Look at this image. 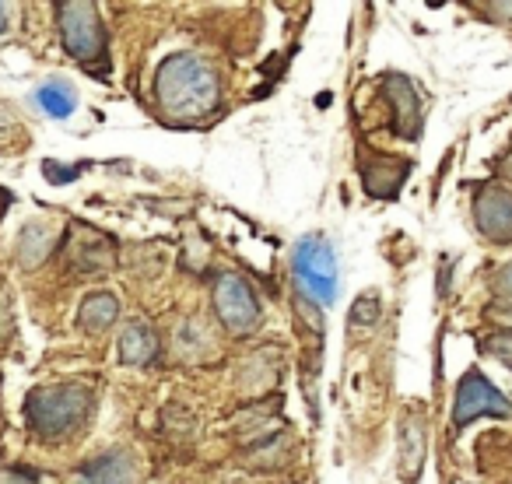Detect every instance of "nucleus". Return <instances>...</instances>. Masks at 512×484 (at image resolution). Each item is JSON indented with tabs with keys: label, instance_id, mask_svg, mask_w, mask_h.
Here are the masks:
<instances>
[{
	"label": "nucleus",
	"instance_id": "nucleus-1",
	"mask_svg": "<svg viewBox=\"0 0 512 484\" xmlns=\"http://www.w3.org/2000/svg\"><path fill=\"white\" fill-rule=\"evenodd\" d=\"M155 99L169 120L197 123L221 106V78L200 53L179 50L158 64Z\"/></svg>",
	"mask_w": 512,
	"mask_h": 484
},
{
	"label": "nucleus",
	"instance_id": "nucleus-2",
	"mask_svg": "<svg viewBox=\"0 0 512 484\" xmlns=\"http://www.w3.org/2000/svg\"><path fill=\"white\" fill-rule=\"evenodd\" d=\"M92 407V390L81 383H60V386H39L25 397V421L43 439H60L74 432L85 421Z\"/></svg>",
	"mask_w": 512,
	"mask_h": 484
},
{
	"label": "nucleus",
	"instance_id": "nucleus-3",
	"mask_svg": "<svg viewBox=\"0 0 512 484\" xmlns=\"http://www.w3.org/2000/svg\"><path fill=\"white\" fill-rule=\"evenodd\" d=\"M57 25H60V43H64V50L78 64L95 67V71L106 67L109 36L95 4H88V0H64V4H57Z\"/></svg>",
	"mask_w": 512,
	"mask_h": 484
},
{
	"label": "nucleus",
	"instance_id": "nucleus-4",
	"mask_svg": "<svg viewBox=\"0 0 512 484\" xmlns=\"http://www.w3.org/2000/svg\"><path fill=\"white\" fill-rule=\"evenodd\" d=\"M292 271L299 278L302 292L316 302H334L337 295V253L323 235H306L299 239L292 253Z\"/></svg>",
	"mask_w": 512,
	"mask_h": 484
},
{
	"label": "nucleus",
	"instance_id": "nucleus-5",
	"mask_svg": "<svg viewBox=\"0 0 512 484\" xmlns=\"http://www.w3.org/2000/svg\"><path fill=\"white\" fill-rule=\"evenodd\" d=\"M214 309H218V320L228 334L242 337L253 334L260 327V302H256V292L249 288L246 278L225 271L218 281H214Z\"/></svg>",
	"mask_w": 512,
	"mask_h": 484
},
{
	"label": "nucleus",
	"instance_id": "nucleus-6",
	"mask_svg": "<svg viewBox=\"0 0 512 484\" xmlns=\"http://www.w3.org/2000/svg\"><path fill=\"white\" fill-rule=\"evenodd\" d=\"M484 414H495V418H509L512 404L481 376L477 369H470L467 376L456 386V400H453V425L467 428L470 421L484 418Z\"/></svg>",
	"mask_w": 512,
	"mask_h": 484
},
{
	"label": "nucleus",
	"instance_id": "nucleus-7",
	"mask_svg": "<svg viewBox=\"0 0 512 484\" xmlns=\"http://www.w3.org/2000/svg\"><path fill=\"white\" fill-rule=\"evenodd\" d=\"M477 232L491 242H512V193L502 186H481L474 197Z\"/></svg>",
	"mask_w": 512,
	"mask_h": 484
},
{
	"label": "nucleus",
	"instance_id": "nucleus-8",
	"mask_svg": "<svg viewBox=\"0 0 512 484\" xmlns=\"http://www.w3.org/2000/svg\"><path fill=\"white\" fill-rule=\"evenodd\" d=\"M383 92H386L390 109H393V130H397L400 137H407V141H418V134H421V102H418L414 85L404 78V74H386Z\"/></svg>",
	"mask_w": 512,
	"mask_h": 484
},
{
	"label": "nucleus",
	"instance_id": "nucleus-9",
	"mask_svg": "<svg viewBox=\"0 0 512 484\" xmlns=\"http://www.w3.org/2000/svg\"><path fill=\"white\" fill-rule=\"evenodd\" d=\"M74 484H137V456L130 449H109L85 463Z\"/></svg>",
	"mask_w": 512,
	"mask_h": 484
},
{
	"label": "nucleus",
	"instance_id": "nucleus-10",
	"mask_svg": "<svg viewBox=\"0 0 512 484\" xmlns=\"http://www.w3.org/2000/svg\"><path fill=\"white\" fill-rule=\"evenodd\" d=\"M155 355H158L155 330H151L144 320H130L127 327H123V334H120V362L144 369V365L155 362Z\"/></svg>",
	"mask_w": 512,
	"mask_h": 484
},
{
	"label": "nucleus",
	"instance_id": "nucleus-11",
	"mask_svg": "<svg viewBox=\"0 0 512 484\" xmlns=\"http://www.w3.org/2000/svg\"><path fill=\"white\" fill-rule=\"evenodd\" d=\"M421 463H425V421L411 411L400 421V474L414 481L421 474Z\"/></svg>",
	"mask_w": 512,
	"mask_h": 484
},
{
	"label": "nucleus",
	"instance_id": "nucleus-12",
	"mask_svg": "<svg viewBox=\"0 0 512 484\" xmlns=\"http://www.w3.org/2000/svg\"><path fill=\"white\" fill-rule=\"evenodd\" d=\"M116 316H120V299L113 292H95L81 302L78 309V327L88 334H102L106 327H113Z\"/></svg>",
	"mask_w": 512,
	"mask_h": 484
},
{
	"label": "nucleus",
	"instance_id": "nucleus-13",
	"mask_svg": "<svg viewBox=\"0 0 512 484\" xmlns=\"http://www.w3.org/2000/svg\"><path fill=\"white\" fill-rule=\"evenodd\" d=\"M36 106L53 120H67L78 106V95L67 81H46V85L36 88Z\"/></svg>",
	"mask_w": 512,
	"mask_h": 484
},
{
	"label": "nucleus",
	"instance_id": "nucleus-14",
	"mask_svg": "<svg viewBox=\"0 0 512 484\" xmlns=\"http://www.w3.org/2000/svg\"><path fill=\"white\" fill-rule=\"evenodd\" d=\"M53 253V235L46 225H39V221H32V225L22 228V235H18V260H22L25 267H39L46 257Z\"/></svg>",
	"mask_w": 512,
	"mask_h": 484
},
{
	"label": "nucleus",
	"instance_id": "nucleus-15",
	"mask_svg": "<svg viewBox=\"0 0 512 484\" xmlns=\"http://www.w3.org/2000/svg\"><path fill=\"white\" fill-rule=\"evenodd\" d=\"M390 158L393 155H376L379 169H372V165H365V169H362L365 190H369L372 197H393V193H397V186L404 183L407 165H397V169H390Z\"/></svg>",
	"mask_w": 512,
	"mask_h": 484
},
{
	"label": "nucleus",
	"instance_id": "nucleus-16",
	"mask_svg": "<svg viewBox=\"0 0 512 484\" xmlns=\"http://www.w3.org/2000/svg\"><path fill=\"white\" fill-rule=\"evenodd\" d=\"M379 295L376 292H365L362 299L351 306V327H376L379 320Z\"/></svg>",
	"mask_w": 512,
	"mask_h": 484
},
{
	"label": "nucleus",
	"instance_id": "nucleus-17",
	"mask_svg": "<svg viewBox=\"0 0 512 484\" xmlns=\"http://www.w3.org/2000/svg\"><path fill=\"white\" fill-rule=\"evenodd\" d=\"M484 348H488V355L502 358L505 365H512V330H495V334L484 341Z\"/></svg>",
	"mask_w": 512,
	"mask_h": 484
},
{
	"label": "nucleus",
	"instance_id": "nucleus-18",
	"mask_svg": "<svg viewBox=\"0 0 512 484\" xmlns=\"http://www.w3.org/2000/svg\"><path fill=\"white\" fill-rule=\"evenodd\" d=\"M43 176L50 179L53 186H67V183H74V179L81 176V165H71V169H64V165H57V162H46L43 165Z\"/></svg>",
	"mask_w": 512,
	"mask_h": 484
},
{
	"label": "nucleus",
	"instance_id": "nucleus-19",
	"mask_svg": "<svg viewBox=\"0 0 512 484\" xmlns=\"http://www.w3.org/2000/svg\"><path fill=\"white\" fill-rule=\"evenodd\" d=\"M0 484H39V481H36V474H25V470H4Z\"/></svg>",
	"mask_w": 512,
	"mask_h": 484
},
{
	"label": "nucleus",
	"instance_id": "nucleus-20",
	"mask_svg": "<svg viewBox=\"0 0 512 484\" xmlns=\"http://www.w3.org/2000/svg\"><path fill=\"white\" fill-rule=\"evenodd\" d=\"M484 11H488L495 22H512V4H484Z\"/></svg>",
	"mask_w": 512,
	"mask_h": 484
},
{
	"label": "nucleus",
	"instance_id": "nucleus-21",
	"mask_svg": "<svg viewBox=\"0 0 512 484\" xmlns=\"http://www.w3.org/2000/svg\"><path fill=\"white\" fill-rule=\"evenodd\" d=\"M498 288H502L505 295H512V264L502 271V278H498Z\"/></svg>",
	"mask_w": 512,
	"mask_h": 484
},
{
	"label": "nucleus",
	"instance_id": "nucleus-22",
	"mask_svg": "<svg viewBox=\"0 0 512 484\" xmlns=\"http://www.w3.org/2000/svg\"><path fill=\"white\" fill-rule=\"evenodd\" d=\"M8 32V4H0V36Z\"/></svg>",
	"mask_w": 512,
	"mask_h": 484
}]
</instances>
